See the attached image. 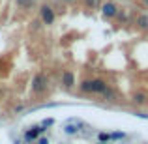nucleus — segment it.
<instances>
[{"label": "nucleus", "mask_w": 148, "mask_h": 144, "mask_svg": "<svg viewBox=\"0 0 148 144\" xmlns=\"http://www.w3.org/2000/svg\"><path fill=\"white\" fill-rule=\"evenodd\" d=\"M109 88V84L103 79H88L81 83V90L86 92V94H103Z\"/></svg>", "instance_id": "f257e3e1"}, {"label": "nucleus", "mask_w": 148, "mask_h": 144, "mask_svg": "<svg viewBox=\"0 0 148 144\" xmlns=\"http://www.w3.org/2000/svg\"><path fill=\"white\" fill-rule=\"evenodd\" d=\"M47 86H49V79H47V75H43V73H38L36 77L32 79V92L34 94H43L45 90H47Z\"/></svg>", "instance_id": "f03ea898"}, {"label": "nucleus", "mask_w": 148, "mask_h": 144, "mask_svg": "<svg viewBox=\"0 0 148 144\" xmlns=\"http://www.w3.org/2000/svg\"><path fill=\"white\" fill-rule=\"evenodd\" d=\"M40 15H41V23H43V25L49 26V25H53V23H54V11H53V8H51V6H47V4L40 8Z\"/></svg>", "instance_id": "7ed1b4c3"}, {"label": "nucleus", "mask_w": 148, "mask_h": 144, "mask_svg": "<svg viewBox=\"0 0 148 144\" xmlns=\"http://www.w3.org/2000/svg\"><path fill=\"white\" fill-rule=\"evenodd\" d=\"M101 13L107 19H112V17L118 15V6H116L114 2H103L101 4Z\"/></svg>", "instance_id": "20e7f679"}, {"label": "nucleus", "mask_w": 148, "mask_h": 144, "mask_svg": "<svg viewBox=\"0 0 148 144\" xmlns=\"http://www.w3.org/2000/svg\"><path fill=\"white\" fill-rule=\"evenodd\" d=\"M43 127L41 126H36V127H32V129H28L26 131V135H25V139H26V142H32V141H36L38 139V135L40 133H43Z\"/></svg>", "instance_id": "39448f33"}, {"label": "nucleus", "mask_w": 148, "mask_h": 144, "mask_svg": "<svg viewBox=\"0 0 148 144\" xmlns=\"http://www.w3.org/2000/svg\"><path fill=\"white\" fill-rule=\"evenodd\" d=\"M62 84H64L66 88H71L73 84H75V77H73L71 71H64L62 73Z\"/></svg>", "instance_id": "423d86ee"}, {"label": "nucleus", "mask_w": 148, "mask_h": 144, "mask_svg": "<svg viewBox=\"0 0 148 144\" xmlns=\"http://www.w3.org/2000/svg\"><path fill=\"white\" fill-rule=\"evenodd\" d=\"M145 101H146V94H145V92H135V94H133V103L145 105Z\"/></svg>", "instance_id": "0eeeda50"}, {"label": "nucleus", "mask_w": 148, "mask_h": 144, "mask_svg": "<svg viewBox=\"0 0 148 144\" xmlns=\"http://www.w3.org/2000/svg\"><path fill=\"white\" fill-rule=\"evenodd\" d=\"M137 25H139V28L148 30V15H139L137 17Z\"/></svg>", "instance_id": "6e6552de"}, {"label": "nucleus", "mask_w": 148, "mask_h": 144, "mask_svg": "<svg viewBox=\"0 0 148 144\" xmlns=\"http://www.w3.org/2000/svg\"><path fill=\"white\" fill-rule=\"evenodd\" d=\"M101 96H103L105 101H114L116 99V94H114V90H112V88H107V90H105Z\"/></svg>", "instance_id": "1a4fd4ad"}, {"label": "nucleus", "mask_w": 148, "mask_h": 144, "mask_svg": "<svg viewBox=\"0 0 148 144\" xmlns=\"http://www.w3.org/2000/svg\"><path fill=\"white\" fill-rule=\"evenodd\" d=\"M17 6L21 10H30L34 6V0H17Z\"/></svg>", "instance_id": "9d476101"}, {"label": "nucleus", "mask_w": 148, "mask_h": 144, "mask_svg": "<svg viewBox=\"0 0 148 144\" xmlns=\"http://www.w3.org/2000/svg\"><path fill=\"white\" fill-rule=\"evenodd\" d=\"M64 131H66L68 135H75L77 131H79V124H77V126H69V124H68V126L64 127Z\"/></svg>", "instance_id": "9b49d317"}, {"label": "nucleus", "mask_w": 148, "mask_h": 144, "mask_svg": "<svg viewBox=\"0 0 148 144\" xmlns=\"http://www.w3.org/2000/svg\"><path fill=\"white\" fill-rule=\"evenodd\" d=\"M84 4H86L88 8H92V10H96V8H101V0H84Z\"/></svg>", "instance_id": "f8f14e48"}, {"label": "nucleus", "mask_w": 148, "mask_h": 144, "mask_svg": "<svg viewBox=\"0 0 148 144\" xmlns=\"http://www.w3.org/2000/svg\"><path fill=\"white\" fill-rule=\"evenodd\" d=\"M111 139H112V141H120V139H126V133H120V131H116V133H111Z\"/></svg>", "instance_id": "ddd939ff"}, {"label": "nucleus", "mask_w": 148, "mask_h": 144, "mask_svg": "<svg viewBox=\"0 0 148 144\" xmlns=\"http://www.w3.org/2000/svg\"><path fill=\"white\" fill-rule=\"evenodd\" d=\"M98 139H99V142H109V141H111V135H109V133H99Z\"/></svg>", "instance_id": "4468645a"}, {"label": "nucleus", "mask_w": 148, "mask_h": 144, "mask_svg": "<svg viewBox=\"0 0 148 144\" xmlns=\"http://www.w3.org/2000/svg\"><path fill=\"white\" fill-rule=\"evenodd\" d=\"M53 124H54V120H53V118H45L43 122H41V127H51Z\"/></svg>", "instance_id": "2eb2a0df"}, {"label": "nucleus", "mask_w": 148, "mask_h": 144, "mask_svg": "<svg viewBox=\"0 0 148 144\" xmlns=\"http://www.w3.org/2000/svg\"><path fill=\"white\" fill-rule=\"evenodd\" d=\"M137 116H139V118H145V120H148V114H145V112H137Z\"/></svg>", "instance_id": "dca6fc26"}, {"label": "nucleus", "mask_w": 148, "mask_h": 144, "mask_svg": "<svg viewBox=\"0 0 148 144\" xmlns=\"http://www.w3.org/2000/svg\"><path fill=\"white\" fill-rule=\"evenodd\" d=\"M38 144H49V139H40Z\"/></svg>", "instance_id": "f3484780"}, {"label": "nucleus", "mask_w": 148, "mask_h": 144, "mask_svg": "<svg viewBox=\"0 0 148 144\" xmlns=\"http://www.w3.org/2000/svg\"><path fill=\"white\" fill-rule=\"evenodd\" d=\"M143 2H145V6H148V0H143Z\"/></svg>", "instance_id": "a211bd4d"}, {"label": "nucleus", "mask_w": 148, "mask_h": 144, "mask_svg": "<svg viewBox=\"0 0 148 144\" xmlns=\"http://www.w3.org/2000/svg\"><path fill=\"white\" fill-rule=\"evenodd\" d=\"M98 144H107V142H98Z\"/></svg>", "instance_id": "6ab92c4d"}]
</instances>
